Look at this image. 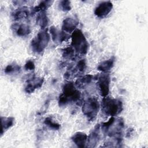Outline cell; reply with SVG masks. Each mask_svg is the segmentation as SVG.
Wrapping results in <instances>:
<instances>
[{"label":"cell","mask_w":148,"mask_h":148,"mask_svg":"<svg viewBox=\"0 0 148 148\" xmlns=\"http://www.w3.org/2000/svg\"><path fill=\"white\" fill-rule=\"evenodd\" d=\"M86 61L84 59L80 60L75 66L79 74L83 73L86 69Z\"/></svg>","instance_id":"cb8c5ba5"},{"label":"cell","mask_w":148,"mask_h":148,"mask_svg":"<svg viewBox=\"0 0 148 148\" xmlns=\"http://www.w3.org/2000/svg\"><path fill=\"white\" fill-rule=\"evenodd\" d=\"M1 124H2V130L1 135L7 131L9 128L12 127L14 123V118L13 117H1Z\"/></svg>","instance_id":"e0dca14e"},{"label":"cell","mask_w":148,"mask_h":148,"mask_svg":"<svg viewBox=\"0 0 148 148\" xmlns=\"http://www.w3.org/2000/svg\"><path fill=\"white\" fill-rule=\"evenodd\" d=\"M94 76L92 75H85L79 77L76 81L75 84L77 88H85L93 80Z\"/></svg>","instance_id":"5bb4252c"},{"label":"cell","mask_w":148,"mask_h":148,"mask_svg":"<svg viewBox=\"0 0 148 148\" xmlns=\"http://www.w3.org/2000/svg\"><path fill=\"white\" fill-rule=\"evenodd\" d=\"M110 76L109 73H102L97 76V86L100 95L105 97L110 91Z\"/></svg>","instance_id":"52a82bcc"},{"label":"cell","mask_w":148,"mask_h":148,"mask_svg":"<svg viewBox=\"0 0 148 148\" xmlns=\"http://www.w3.org/2000/svg\"><path fill=\"white\" fill-rule=\"evenodd\" d=\"M43 123L50 129H51L53 130H58L60 128V127H61V125H60V124H58L57 122L54 121L50 117H46Z\"/></svg>","instance_id":"7402d4cb"},{"label":"cell","mask_w":148,"mask_h":148,"mask_svg":"<svg viewBox=\"0 0 148 148\" xmlns=\"http://www.w3.org/2000/svg\"><path fill=\"white\" fill-rule=\"evenodd\" d=\"M31 13V12H30L28 8L24 6L14 10L12 13V16L14 20H19L28 17Z\"/></svg>","instance_id":"2e32d148"},{"label":"cell","mask_w":148,"mask_h":148,"mask_svg":"<svg viewBox=\"0 0 148 148\" xmlns=\"http://www.w3.org/2000/svg\"><path fill=\"white\" fill-rule=\"evenodd\" d=\"M69 103L68 99L62 93L58 97V105L60 107L66 106Z\"/></svg>","instance_id":"484cf974"},{"label":"cell","mask_w":148,"mask_h":148,"mask_svg":"<svg viewBox=\"0 0 148 148\" xmlns=\"http://www.w3.org/2000/svg\"><path fill=\"white\" fill-rule=\"evenodd\" d=\"M101 125L97 124L96 126L91 130L89 135L87 136V147H94L99 143L101 139Z\"/></svg>","instance_id":"9c48e42d"},{"label":"cell","mask_w":148,"mask_h":148,"mask_svg":"<svg viewBox=\"0 0 148 148\" xmlns=\"http://www.w3.org/2000/svg\"><path fill=\"white\" fill-rule=\"evenodd\" d=\"M87 135L82 132H77L75 133L71 137L72 142L79 147H84L86 146Z\"/></svg>","instance_id":"4fadbf2b"},{"label":"cell","mask_w":148,"mask_h":148,"mask_svg":"<svg viewBox=\"0 0 148 148\" xmlns=\"http://www.w3.org/2000/svg\"><path fill=\"white\" fill-rule=\"evenodd\" d=\"M79 24V21L73 17L65 18L62 24V31L66 33H72Z\"/></svg>","instance_id":"7c38bea8"},{"label":"cell","mask_w":148,"mask_h":148,"mask_svg":"<svg viewBox=\"0 0 148 148\" xmlns=\"http://www.w3.org/2000/svg\"><path fill=\"white\" fill-rule=\"evenodd\" d=\"M59 8L63 12H68L71 9V2L68 0L61 1L59 2Z\"/></svg>","instance_id":"d4e9b609"},{"label":"cell","mask_w":148,"mask_h":148,"mask_svg":"<svg viewBox=\"0 0 148 148\" xmlns=\"http://www.w3.org/2000/svg\"><path fill=\"white\" fill-rule=\"evenodd\" d=\"M53 3V1H41L38 6H36L32 9L33 13L46 12V10L51 6Z\"/></svg>","instance_id":"ffe728a7"},{"label":"cell","mask_w":148,"mask_h":148,"mask_svg":"<svg viewBox=\"0 0 148 148\" xmlns=\"http://www.w3.org/2000/svg\"><path fill=\"white\" fill-rule=\"evenodd\" d=\"M49 31L51 34L52 40L54 42L61 43L66 40L69 37V35L66 32L63 31H59L54 26L51 27Z\"/></svg>","instance_id":"8fae6325"},{"label":"cell","mask_w":148,"mask_h":148,"mask_svg":"<svg viewBox=\"0 0 148 148\" xmlns=\"http://www.w3.org/2000/svg\"><path fill=\"white\" fill-rule=\"evenodd\" d=\"M115 62V57H112L110 58L102 61L97 66V69L103 73H108L114 66Z\"/></svg>","instance_id":"9a60e30c"},{"label":"cell","mask_w":148,"mask_h":148,"mask_svg":"<svg viewBox=\"0 0 148 148\" xmlns=\"http://www.w3.org/2000/svg\"><path fill=\"white\" fill-rule=\"evenodd\" d=\"M102 111L108 116L114 117L119 114L123 109L122 102L109 97H103L101 102Z\"/></svg>","instance_id":"7a4b0ae2"},{"label":"cell","mask_w":148,"mask_h":148,"mask_svg":"<svg viewBox=\"0 0 148 148\" xmlns=\"http://www.w3.org/2000/svg\"><path fill=\"white\" fill-rule=\"evenodd\" d=\"M43 82V77H32L27 80L24 87V91L27 93H32L35 90L42 87Z\"/></svg>","instance_id":"30bf717a"},{"label":"cell","mask_w":148,"mask_h":148,"mask_svg":"<svg viewBox=\"0 0 148 148\" xmlns=\"http://www.w3.org/2000/svg\"><path fill=\"white\" fill-rule=\"evenodd\" d=\"M75 50L72 46H68L62 50V57L67 60H73L75 58Z\"/></svg>","instance_id":"44dd1931"},{"label":"cell","mask_w":148,"mask_h":148,"mask_svg":"<svg viewBox=\"0 0 148 148\" xmlns=\"http://www.w3.org/2000/svg\"><path fill=\"white\" fill-rule=\"evenodd\" d=\"M62 94L69 102H78L81 97V93L72 82H66L62 86Z\"/></svg>","instance_id":"8992f818"},{"label":"cell","mask_w":148,"mask_h":148,"mask_svg":"<svg viewBox=\"0 0 148 148\" xmlns=\"http://www.w3.org/2000/svg\"><path fill=\"white\" fill-rule=\"evenodd\" d=\"M20 71V66L16 63H12L8 65L5 68L4 72L5 73L11 75L18 72Z\"/></svg>","instance_id":"603a6c76"},{"label":"cell","mask_w":148,"mask_h":148,"mask_svg":"<svg viewBox=\"0 0 148 148\" xmlns=\"http://www.w3.org/2000/svg\"><path fill=\"white\" fill-rule=\"evenodd\" d=\"M112 8L113 4L110 1H103L95 8L94 14L98 18H103L109 14Z\"/></svg>","instance_id":"ba28073f"},{"label":"cell","mask_w":148,"mask_h":148,"mask_svg":"<svg viewBox=\"0 0 148 148\" xmlns=\"http://www.w3.org/2000/svg\"><path fill=\"white\" fill-rule=\"evenodd\" d=\"M35 68V63L32 60H28L24 65V69L25 71H33Z\"/></svg>","instance_id":"4316f807"},{"label":"cell","mask_w":148,"mask_h":148,"mask_svg":"<svg viewBox=\"0 0 148 148\" xmlns=\"http://www.w3.org/2000/svg\"><path fill=\"white\" fill-rule=\"evenodd\" d=\"M100 109V104L96 97H90L83 102L82 112L90 121H94Z\"/></svg>","instance_id":"277c9868"},{"label":"cell","mask_w":148,"mask_h":148,"mask_svg":"<svg viewBox=\"0 0 148 148\" xmlns=\"http://www.w3.org/2000/svg\"><path fill=\"white\" fill-rule=\"evenodd\" d=\"M50 40V35L45 29H42L31 40L32 50L36 54H41L47 47Z\"/></svg>","instance_id":"5b68a950"},{"label":"cell","mask_w":148,"mask_h":148,"mask_svg":"<svg viewBox=\"0 0 148 148\" xmlns=\"http://www.w3.org/2000/svg\"><path fill=\"white\" fill-rule=\"evenodd\" d=\"M36 24L42 29H45L47 26L49 24V18L46 12H39L36 17Z\"/></svg>","instance_id":"ac0fdd59"},{"label":"cell","mask_w":148,"mask_h":148,"mask_svg":"<svg viewBox=\"0 0 148 148\" xmlns=\"http://www.w3.org/2000/svg\"><path fill=\"white\" fill-rule=\"evenodd\" d=\"M71 46L79 54L85 55L87 54L89 45L83 32L80 29H76L72 33Z\"/></svg>","instance_id":"3957f363"},{"label":"cell","mask_w":148,"mask_h":148,"mask_svg":"<svg viewBox=\"0 0 148 148\" xmlns=\"http://www.w3.org/2000/svg\"><path fill=\"white\" fill-rule=\"evenodd\" d=\"M16 28H16V33L17 35L18 36H21V37L26 36L28 35L31 32V27L27 24H22L17 25Z\"/></svg>","instance_id":"d6986e66"},{"label":"cell","mask_w":148,"mask_h":148,"mask_svg":"<svg viewBox=\"0 0 148 148\" xmlns=\"http://www.w3.org/2000/svg\"><path fill=\"white\" fill-rule=\"evenodd\" d=\"M100 125L103 132L109 137H121L124 121L121 117H111L107 122L103 123Z\"/></svg>","instance_id":"6da1fadb"}]
</instances>
